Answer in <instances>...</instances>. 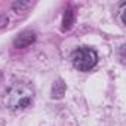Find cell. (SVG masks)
<instances>
[{
    "label": "cell",
    "instance_id": "1",
    "mask_svg": "<svg viewBox=\"0 0 126 126\" xmlns=\"http://www.w3.org/2000/svg\"><path fill=\"white\" fill-rule=\"evenodd\" d=\"M33 96L34 91L31 86H28L27 83L15 82L9 88H6L3 94V104L12 111H21L30 107V104L33 102Z\"/></svg>",
    "mask_w": 126,
    "mask_h": 126
},
{
    "label": "cell",
    "instance_id": "2",
    "mask_svg": "<svg viewBox=\"0 0 126 126\" xmlns=\"http://www.w3.org/2000/svg\"><path fill=\"white\" fill-rule=\"evenodd\" d=\"M98 61V55L91 47H79L73 53V64L79 71H89Z\"/></svg>",
    "mask_w": 126,
    "mask_h": 126
},
{
    "label": "cell",
    "instance_id": "3",
    "mask_svg": "<svg viewBox=\"0 0 126 126\" xmlns=\"http://www.w3.org/2000/svg\"><path fill=\"white\" fill-rule=\"evenodd\" d=\"M34 40H36V33H34V31H30V30H27V31H22V33H21V34L14 40V46H15V47H18V49H22V47L30 46Z\"/></svg>",
    "mask_w": 126,
    "mask_h": 126
},
{
    "label": "cell",
    "instance_id": "4",
    "mask_svg": "<svg viewBox=\"0 0 126 126\" xmlns=\"http://www.w3.org/2000/svg\"><path fill=\"white\" fill-rule=\"evenodd\" d=\"M64 94H65V83L62 80H56L52 86V98L59 99L64 96Z\"/></svg>",
    "mask_w": 126,
    "mask_h": 126
},
{
    "label": "cell",
    "instance_id": "5",
    "mask_svg": "<svg viewBox=\"0 0 126 126\" xmlns=\"http://www.w3.org/2000/svg\"><path fill=\"white\" fill-rule=\"evenodd\" d=\"M73 22H74V12L71 9H67L64 18H62V30H70Z\"/></svg>",
    "mask_w": 126,
    "mask_h": 126
},
{
    "label": "cell",
    "instance_id": "6",
    "mask_svg": "<svg viewBox=\"0 0 126 126\" xmlns=\"http://www.w3.org/2000/svg\"><path fill=\"white\" fill-rule=\"evenodd\" d=\"M30 6H31V2H15L12 5V9L16 11V12H22L27 8H30Z\"/></svg>",
    "mask_w": 126,
    "mask_h": 126
},
{
    "label": "cell",
    "instance_id": "7",
    "mask_svg": "<svg viewBox=\"0 0 126 126\" xmlns=\"http://www.w3.org/2000/svg\"><path fill=\"white\" fill-rule=\"evenodd\" d=\"M8 24H9V16L8 15H0V30L8 27Z\"/></svg>",
    "mask_w": 126,
    "mask_h": 126
},
{
    "label": "cell",
    "instance_id": "8",
    "mask_svg": "<svg viewBox=\"0 0 126 126\" xmlns=\"http://www.w3.org/2000/svg\"><path fill=\"white\" fill-rule=\"evenodd\" d=\"M0 79H2V74H0Z\"/></svg>",
    "mask_w": 126,
    "mask_h": 126
}]
</instances>
